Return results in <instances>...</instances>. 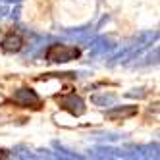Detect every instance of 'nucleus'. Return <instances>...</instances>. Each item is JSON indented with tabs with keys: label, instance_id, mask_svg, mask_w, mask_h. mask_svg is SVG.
<instances>
[{
	"label": "nucleus",
	"instance_id": "3",
	"mask_svg": "<svg viewBox=\"0 0 160 160\" xmlns=\"http://www.w3.org/2000/svg\"><path fill=\"white\" fill-rule=\"evenodd\" d=\"M56 102L60 104V108L68 110L70 114H73V116H81V114L85 112V102L83 98L75 95V93H66V95H58L56 97Z\"/></svg>",
	"mask_w": 160,
	"mask_h": 160
},
{
	"label": "nucleus",
	"instance_id": "1",
	"mask_svg": "<svg viewBox=\"0 0 160 160\" xmlns=\"http://www.w3.org/2000/svg\"><path fill=\"white\" fill-rule=\"evenodd\" d=\"M81 56V50L72 44H50L44 52V58L50 64H66V62H73Z\"/></svg>",
	"mask_w": 160,
	"mask_h": 160
},
{
	"label": "nucleus",
	"instance_id": "4",
	"mask_svg": "<svg viewBox=\"0 0 160 160\" xmlns=\"http://www.w3.org/2000/svg\"><path fill=\"white\" fill-rule=\"evenodd\" d=\"M23 35H21L19 31H8L6 33V37L2 39V42H0V48H2V52L6 54H14V52H19L21 48H23Z\"/></svg>",
	"mask_w": 160,
	"mask_h": 160
},
{
	"label": "nucleus",
	"instance_id": "2",
	"mask_svg": "<svg viewBox=\"0 0 160 160\" xmlns=\"http://www.w3.org/2000/svg\"><path fill=\"white\" fill-rule=\"evenodd\" d=\"M12 102H16V104L21 106V108H41L42 98L37 95L35 89L21 87V89H18L16 93L12 95Z\"/></svg>",
	"mask_w": 160,
	"mask_h": 160
},
{
	"label": "nucleus",
	"instance_id": "6",
	"mask_svg": "<svg viewBox=\"0 0 160 160\" xmlns=\"http://www.w3.org/2000/svg\"><path fill=\"white\" fill-rule=\"evenodd\" d=\"M91 102H93L95 106H110L116 102V95H93L91 97Z\"/></svg>",
	"mask_w": 160,
	"mask_h": 160
},
{
	"label": "nucleus",
	"instance_id": "5",
	"mask_svg": "<svg viewBox=\"0 0 160 160\" xmlns=\"http://www.w3.org/2000/svg\"><path fill=\"white\" fill-rule=\"evenodd\" d=\"M135 114H137V106H114L104 112V116L108 120H125L135 116Z\"/></svg>",
	"mask_w": 160,
	"mask_h": 160
}]
</instances>
